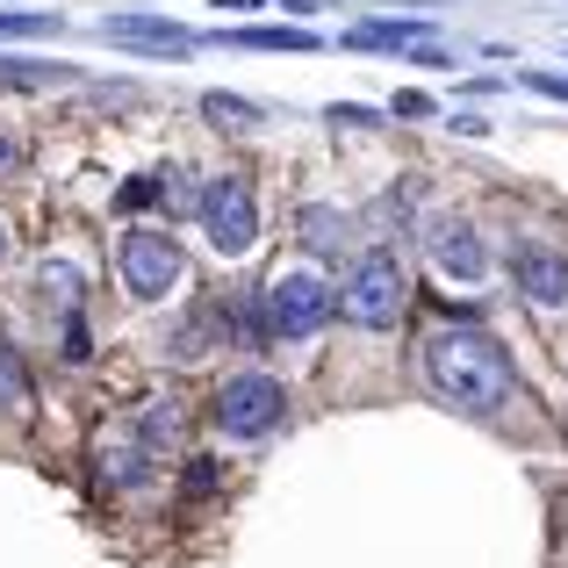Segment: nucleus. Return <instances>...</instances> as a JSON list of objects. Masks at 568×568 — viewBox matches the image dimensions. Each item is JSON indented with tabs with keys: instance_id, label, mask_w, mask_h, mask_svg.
I'll list each match as a JSON object with an SVG mask.
<instances>
[{
	"instance_id": "nucleus-9",
	"label": "nucleus",
	"mask_w": 568,
	"mask_h": 568,
	"mask_svg": "<svg viewBox=\"0 0 568 568\" xmlns=\"http://www.w3.org/2000/svg\"><path fill=\"white\" fill-rule=\"evenodd\" d=\"M511 274H518V288L532 295V303H568V260L555 245H518V260H511Z\"/></svg>"
},
{
	"instance_id": "nucleus-22",
	"label": "nucleus",
	"mask_w": 568,
	"mask_h": 568,
	"mask_svg": "<svg viewBox=\"0 0 568 568\" xmlns=\"http://www.w3.org/2000/svg\"><path fill=\"white\" fill-rule=\"evenodd\" d=\"M187 489H194V497H202V489H216V460H187Z\"/></svg>"
},
{
	"instance_id": "nucleus-24",
	"label": "nucleus",
	"mask_w": 568,
	"mask_h": 568,
	"mask_svg": "<svg viewBox=\"0 0 568 568\" xmlns=\"http://www.w3.org/2000/svg\"><path fill=\"white\" fill-rule=\"evenodd\" d=\"M8 159H14V144H8V138H0V166H8Z\"/></svg>"
},
{
	"instance_id": "nucleus-23",
	"label": "nucleus",
	"mask_w": 568,
	"mask_h": 568,
	"mask_svg": "<svg viewBox=\"0 0 568 568\" xmlns=\"http://www.w3.org/2000/svg\"><path fill=\"white\" fill-rule=\"evenodd\" d=\"M216 8H231V14H245V8H266V0H216Z\"/></svg>"
},
{
	"instance_id": "nucleus-4",
	"label": "nucleus",
	"mask_w": 568,
	"mask_h": 568,
	"mask_svg": "<svg viewBox=\"0 0 568 568\" xmlns=\"http://www.w3.org/2000/svg\"><path fill=\"white\" fill-rule=\"evenodd\" d=\"M260 303H266V332H281V338H310V332H324V324H332L338 295L324 288L317 274H274V281L260 288Z\"/></svg>"
},
{
	"instance_id": "nucleus-16",
	"label": "nucleus",
	"mask_w": 568,
	"mask_h": 568,
	"mask_svg": "<svg viewBox=\"0 0 568 568\" xmlns=\"http://www.w3.org/2000/svg\"><path fill=\"white\" fill-rule=\"evenodd\" d=\"M202 115H209V123H231V130L260 123V109H252V101H237V94H209V101H202Z\"/></svg>"
},
{
	"instance_id": "nucleus-11",
	"label": "nucleus",
	"mask_w": 568,
	"mask_h": 568,
	"mask_svg": "<svg viewBox=\"0 0 568 568\" xmlns=\"http://www.w3.org/2000/svg\"><path fill=\"white\" fill-rule=\"evenodd\" d=\"M223 43H237V51H317V29H303V22H245V29H223Z\"/></svg>"
},
{
	"instance_id": "nucleus-21",
	"label": "nucleus",
	"mask_w": 568,
	"mask_h": 568,
	"mask_svg": "<svg viewBox=\"0 0 568 568\" xmlns=\"http://www.w3.org/2000/svg\"><path fill=\"white\" fill-rule=\"evenodd\" d=\"M526 87H540V94H555V101H568V80H561V72H526Z\"/></svg>"
},
{
	"instance_id": "nucleus-13",
	"label": "nucleus",
	"mask_w": 568,
	"mask_h": 568,
	"mask_svg": "<svg viewBox=\"0 0 568 568\" xmlns=\"http://www.w3.org/2000/svg\"><path fill=\"white\" fill-rule=\"evenodd\" d=\"M72 72L65 65H29V58H0V87H22V94H37V87H65Z\"/></svg>"
},
{
	"instance_id": "nucleus-25",
	"label": "nucleus",
	"mask_w": 568,
	"mask_h": 568,
	"mask_svg": "<svg viewBox=\"0 0 568 568\" xmlns=\"http://www.w3.org/2000/svg\"><path fill=\"white\" fill-rule=\"evenodd\" d=\"M0 260H8V223H0Z\"/></svg>"
},
{
	"instance_id": "nucleus-3",
	"label": "nucleus",
	"mask_w": 568,
	"mask_h": 568,
	"mask_svg": "<svg viewBox=\"0 0 568 568\" xmlns=\"http://www.w3.org/2000/svg\"><path fill=\"white\" fill-rule=\"evenodd\" d=\"M202 231H209V245L223 252V260H237V252H252L260 245V202H252V187H245V173H216V181L202 187Z\"/></svg>"
},
{
	"instance_id": "nucleus-15",
	"label": "nucleus",
	"mask_w": 568,
	"mask_h": 568,
	"mask_svg": "<svg viewBox=\"0 0 568 568\" xmlns=\"http://www.w3.org/2000/svg\"><path fill=\"white\" fill-rule=\"evenodd\" d=\"M425 37H432L425 22H361L346 43H425Z\"/></svg>"
},
{
	"instance_id": "nucleus-14",
	"label": "nucleus",
	"mask_w": 568,
	"mask_h": 568,
	"mask_svg": "<svg viewBox=\"0 0 568 568\" xmlns=\"http://www.w3.org/2000/svg\"><path fill=\"white\" fill-rule=\"evenodd\" d=\"M303 245L310 252H338V245H346V216H332V209H303Z\"/></svg>"
},
{
	"instance_id": "nucleus-19",
	"label": "nucleus",
	"mask_w": 568,
	"mask_h": 568,
	"mask_svg": "<svg viewBox=\"0 0 568 568\" xmlns=\"http://www.w3.org/2000/svg\"><path fill=\"white\" fill-rule=\"evenodd\" d=\"M43 29H58L51 8H37V14H0V37H43Z\"/></svg>"
},
{
	"instance_id": "nucleus-10",
	"label": "nucleus",
	"mask_w": 568,
	"mask_h": 568,
	"mask_svg": "<svg viewBox=\"0 0 568 568\" xmlns=\"http://www.w3.org/2000/svg\"><path fill=\"white\" fill-rule=\"evenodd\" d=\"M138 439H144V454H152V460L173 454V446L187 439V410H181L173 396H152V403L138 410Z\"/></svg>"
},
{
	"instance_id": "nucleus-5",
	"label": "nucleus",
	"mask_w": 568,
	"mask_h": 568,
	"mask_svg": "<svg viewBox=\"0 0 568 568\" xmlns=\"http://www.w3.org/2000/svg\"><path fill=\"white\" fill-rule=\"evenodd\" d=\"M281 410H288V396H281L274 375H237V382L216 388V403H209L216 432H231V439H260V432H274Z\"/></svg>"
},
{
	"instance_id": "nucleus-20",
	"label": "nucleus",
	"mask_w": 568,
	"mask_h": 568,
	"mask_svg": "<svg viewBox=\"0 0 568 568\" xmlns=\"http://www.w3.org/2000/svg\"><path fill=\"white\" fill-rule=\"evenodd\" d=\"M388 115H432V94H396V101H388Z\"/></svg>"
},
{
	"instance_id": "nucleus-6",
	"label": "nucleus",
	"mask_w": 568,
	"mask_h": 568,
	"mask_svg": "<svg viewBox=\"0 0 568 568\" xmlns=\"http://www.w3.org/2000/svg\"><path fill=\"white\" fill-rule=\"evenodd\" d=\"M115 274H123L130 295L159 303V295L181 281V245L166 231H123V252H115Z\"/></svg>"
},
{
	"instance_id": "nucleus-2",
	"label": "nucleus",
	"mask_w": 568,
	"mask_h": 568,
	"mask_svg": "<svg viewBox=\"0 0 568 568\" xmlns=\"http://www.w3.org/2000/svg\"><path fill=\"white\" fill-rule=\"evenodd\" d=\"M403 295H410V281H403V260H396V252H361V266H353L338 310H346L361 332H388V324L403 317Z\"/></svg>"
},
{
	"instance_id": "nucleus-7",
	"label": "nucleus",
	"mask_w": 568,
	"mask_h": 568,
	"mask_svg": "<svg viewBox=\"0 0 568 568\" xmlns=\"http://www.w3.org/2000/svg\"><path fill=\"white\" fill-rule=\"evenodd\" d=\"M109 43H130V51H159V58H187L194 51V29L166 22V14H109L101 22Z\"/></svg>"
},
{
	"instance_id": "nucleus-8",
	"label": "nucleus",
	"mask_w": 568,
	"mask_h": 568,
	"mask_svg": "<svg viewBox=\"0 0 568 568\" xmlns=\"http://www.w3.org/2000/svg\"><path fill=\"white\" fill-rule=\"evenodd\" d=\"M425 245H432V266H439L446 281H483V274H489V252H483V237H475L460 216H439V223H432V237H425Z\"/></svg>"
},
{
	"instance_id": "nucleus-17",
	"label": "nucleus",
	"mask_w": 568,
	"mask_h": 568,
	"mask_svg": "<svg viewBox=\"0 0 568 568\" xmlns=\"http://www.w3.org/2000/svg\"><path fill=\"white\" fill-rule=\"evenodd\" d=\"M43 295H58L65 310H80V274H72V266H51V260H43Z\"/></svg>"
},
{
	"instance_id": "nucleus-12",
	"label": "nucleus",
	"mask_w": 568,
	"mask_h": 568,
	"mask_svg": "<svg viewBox=\"0 0 568 568\" xmlns=\"http://www.w3.org/2000/svg\"><path fill=\"white\" fill-rule=\"evenodd\" d=\"M29 410H37V382H29L22 353L0 338V417H29Z\"/></svg>"
},
{
	"instance_id": "nucleus-18",
	"label": "nucleus",
	"mask_w": 568,
	"mask_h": 568,
	"mask_svg": "<svg viewBox=\"0 0 568 568\" xmlns=\"http://www.w3.org/2000/svg\"><path fill=\"white\" fill-rule=\"evenodd\" d=\"M144 202H166V173H144V181H130L115 194V209H144Z\"/></svg>"
},
{
	"instance_id": "nucleus-1",
	"label": "nucleus",
	"mask_w": 568,
	"mask_h": 568,
	"mask_svg": "<svg viewBox=\"0 0 568 568\" xmlns=\"http://www.w3.org/2000/svg\"><path fill=\"white\" fill-rule=\"evenodd\" d=\"M425 375L454 410H504V396H511V353L489 332H475V324H454V332L425 338Z\"/></svg>"
}]
</instances>
